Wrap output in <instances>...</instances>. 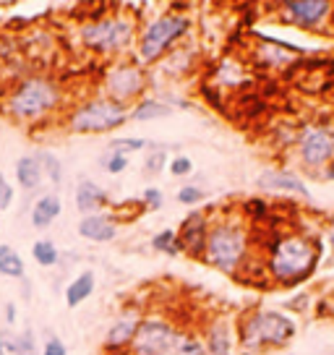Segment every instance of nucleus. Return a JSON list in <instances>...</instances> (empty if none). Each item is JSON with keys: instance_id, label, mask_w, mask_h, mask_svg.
<instances>
[{"instance_id": "f257e3e1", "label": "nucleus", "mask_w": 334, "mask_h": 355, "mask_svg": "<svg viewBox=\"0 0 334 355\" xmlns=\"http://www.w3.org/2000/svg\"><path fill=\"white\" fill-rule=\"evenodd\" d=\"M63 102V92L50 76H29L16 81L6 97L0 110L13 123H39L50 112L58 110Z\"/></svg>"}, {"instance_id": "f03ea898", "label": "nucleus", "mask_w": 334, "mask_h": 355, "mask_svg": "<svg viewBox=\"0 0 334 355\" xmlns=\"http://www.w3.org/2000/svg\"><path fill=\"white\" fill-rule=\"evenodd\" d=\"M322 245L303 235H285L269 245V275L282 285H295L316 269Z\"/></svg>"}, {"instance_id": "7ed1b4c3", "label": "nucleus", "mask_w": 334, "mask_h": 355, "mask_svg": "<svg viewBox=\"0 0 334 355\" xmlns=\"http://www.w3.org/2000/svg\"><path fill=\"white\" fill-rule=\"evenodd\" d=\"M128 355H206L204 343L165 319H141Z\"/></svg>"}, {"instance_id": "20e7f679", "label": "nucleus", "mask_w": 334, "mask_h": 355, "mask_svg": "<svg viewBox=\"0 0 334 355\" xmlns=\"http://www.w3.org/2000/svg\"><path fill=\"white\" fill-rule=\"evenodd\" d=\"M248 233L235 222H214L206 233L204 245V261L214 269H222L227 275H235L238 266L245 264L248 259Z\"/></svg>"}, {"instance_id": "39448f33", "label": "nucleus", "mask_w": 334, "mask_h": 355, "mask_svg": "<svg viewBox=\"0 0 334 355\" xmlns=\"http://www.w3.org/2000/svg\"><path fill=\"white\" fill-rule=\"evenodd\" d=\"M238 332L245 350H267L288 345L295 334V322L279 311H254L240 322Z\"/></svg>"}, {"instance_id": "423d86ee", "label": "nucleus", "mask_w": 334, "mask_h": 355, "mask_svg": "<svg viewBox=\"0 0 334 355\" xmlns=\"http://www.w3.org/2000/svg\"><path fill=\"white\" fill-rule=\"evenodd\" d=\"M191 29L188 16L180 13H162L159 19L149 21L139 34V63L152 66L165 58L167 50H173Z\"/></svg>"}, {"instance_id": "0eeeda50", "label": "nucleus", "mask_w": 334, "mask_h": 355, "mask_svg": "<svg viewBox=\"0 0 334 355\" xmlns=\"http://www.w3.org/2000/svg\"><path fill=\"white\" fill-rule=\"evenodd\" d=\"M136 34V21L131 16H102L100 21H89L81 26V42L100 55H112L125 50Z\"/></svg>"}, {"instance_id": "6e6552de", "label": "nucleus", "mask_w": 334, "mask_h": 355, "mask_svg": "<svg viewBox=\"0 0 334 355\" xmlns=\"http://www.w3.org/2000/svg\"><path fill=\"white\" fill-rule=\"evenodd\" d=\"M125 121H131V110L107 97H97L68 115V128L73 133H110L121 128Z\"/></svg>"}, {"instance_id": "1a4fd4ad", "label": "nucleus", "mask_w": 334, "mask_h": 355, "mask_svg": "<svg viewBox=\"0 0 334 355\" xmlns=\"http://www.w3.org/2000/svg\"><path fill=\"white\" fill-rule=\"evenodd\" d=\"M146 89V71L139 63H118L105 73V97L128 107Z\"/></svg>"}, {"instance_id": "9d476101", "label": "nucleus", "mask_w": 334, "mask_h": 355, "mask_svg": "<svg viewBox=\"0 0 334 355\" xmlns=\"http://www.w3.org/2000/svg\"><path fill=\"white\" fill-rule=\"evenodd\" d=\"M206 233H209V217L204 211H191L188 217L180 222L178 230H175V245H178V251L193 256V259H204Z\"/></svg>"}, {"instance_id": "9b49d317", "label": "nucleus", "mask_w": 334, "mask_h": 355, "mask_svg": "<svg viewBox=\"0 0 334 355\" xmlns=\"http://www.w3.org/2000/svg\"><path fill=\"white\" fill-rule=\"evenodd\" d=\"M301 155L308 165H324L334 157V136L322 125L306 128L301 136Z\"/></svg>"}, {"instance_id": "f8f14e48", "label": "nucleus", "mask_w": 334, "mask_h": 355, "mask_svg": "<svg viewBox=\"0 0 334 355\" xmlns=\"http://www.w3.org/2000/svg\"><path fill=\"white\" fill-rule=\"evenodd\" d=\"M139 316L136 313H123L121 319H115L112 327L107 329L105 334V343H102V350L107 355H118V353H125L131 343H134L136 337V329H139Z\"/></svg>"}, {"instance_id": "ddd939ff", "label": "nucleus", "mask_w": 334, "mask_h": 355, "mask_svg": "<svg viewBox=\"0 0 334 355\" xmlns=\"http://www.w3.org/2000/svg\"><path fill=\"white\" fill-rule=\"evenodd\" d=\"M285 11L290 21H295L298 26H316L329 16L332 6L324 0H303V3L292 0V3H285Z\"/></svg>"}, {"instance_id": "4468645a", "label": "nucleus", "mask_w": 334, "mask_h": 355, "mask_svg": "<svg viewBox=\"0 0 334 355\" xmlns=\"http://www.w3.org/2000/svg\"><path fill=\"white\" fill-rule=\"evenodd\" d=\"M76 230L81 238H87L91 243H107V241H115L118 235V222L110 214H87L81 217Z\"/></svg>"}, {"instance_id": "2eb2a0df", "label": "nucleus", "mask_w": 334, "mask_h": 355, "mask_svg": "<svg viewBox=\"0 0 334 355\" xmlns=\"http://www.w3.org/2000/svg\"><path fill=\"white\" fill-rule=\"evenodd\" d=\"M110 204V196H107V191L100 189L94 180L89 178H84V180H78L76 186V209L87 217V214H100L105 207Z\"/></svg>"}, {"instance_id": "dca6fc26", "label": "nucleus", "mask_w": 334, "mask_h": 355, "mask_svg": "<svg viewBox=\"0 0 334 355\" xmlns=\"http://www.w3.org/2000/svg\"><path fill=\"white\" fill-rule=\"evenodd\" d=\"M60 211H63L60 196H55V193H42L32 207V225L34 227H50L60 217Z\"/></svg>"}, {"instance_id": "f3484780", "label": "nucleus", "mask_w": 334, "mask_h": 355, "mask_svg": "<svg viewBox=\"0 0 334 355\" xmlns=\"http://www.w3.org/2000/svg\"><path fill=\"white\" fill-rule=\"evenodd\" d=\"M258 186L267 191H290V193H301L308 199V189L303 186V180H298L290 173H279V170H269V173H261L258 178Z\"/></svg>"}, {"instance_id": "a211bd4d", "label": "nucleus", "mask_w": 334, "mask_h": 355, "mask_svg": "<svg viewBox=\"0 0 334 355\" xmlns=\"http://www.w3.org/2000/svg\"><path fill=\"white\" fill-rule=\"evenodd\" d=\"M94 285H97V279H94V272H81L71 285L66 288V306L68 309H76L81 306L84 300L89 298L91 293H94Z\"/></svg>"}, {"instance_id": "6ab92c4d", "label": "nucleus", "mask_w": 334, "mask_h": 355, "mask_svg": "<svg viewBox=\"0 0 334 355\" xmlns=\"http://www.w3.org/2000/svg\"><path fill=\"white\" fill-rule=\"evenodd\" d=\"M16 180H19V186L24 191H34L39 189V183H42V167H39V159L37 157H21L19 162H16Z\"/></svg>"}, {"instance_id": "aec40b11", "label": "nucleus", "mask_w": 334, "mask_h": 355, "mask_svg": "<svg viewBox=\"0 0 334 355\" xmlns=\"http://www.w3.org/2000/svg\"><path fill=\"white\" fill-rule=\"evenodd\" d=\"M204 350H206V355H230V329H227V324L217 322L209 327Z\"/></svg>"}, {"instance_id": "412c9836", "label": "nucleus", "mask_w": 334, "mask_h": 355, "mask_svg": "<svg viewBox=\"0 0 334 355\" xmlns=\"http://www.w3.org/2000/svg\"><path fill=\"white\" fill-rule=\"evenodd\" d=\"M173 107L162 100H155V97H146L131 110V121H157V118H170Z\"/></svg>"}, {"instance_id": "4be33fe9", "label": "nucleus", "mask_w": 334, "mask_h": 355, "mask_svg": "<svg viewBox=\"0 0 334 355\" xmlns=\"http://www.w3.org/2000/svg\"><path fill=\"white\" fill-rule=\"evenodd\" d=\"M0 275L3 277H24L26 275L21 254H16L8 243H0Z\"/></svg>"}, {"instance_id": "5701e85b", "label": "nucleus", "mask_w": 334, "mask_h": 355, "mask_svg": "<svg viewBox=\"0 0 334 355\" xmlns=\"http://www.w3.org/2000/svg\"><path fill=\"white\" fill-rule=\"evenodd\" d=\"M32 256L34 261L39 266H55L58 264V245L50 241V238H42V241H37L32 245Z\"/></svg>"}, {"instance_id": "b1692460", "label": "nucleus", "mask_w": 334, "mask_h": 355, "mask_svg": "<svg viewBox=\"0 0 334 355\" xmlns=\"http://www.w3.org/2000/svg\"><path fill=\"white\" fill-rule=\"evenodd\" d=\"M37 159H39V167H42V175L50 178L53 186H60L63 183V165H60V159L53 152H39Z\"/></svg>"}, {"instance_id": "393cba45", "label": "nucleus", "mask_w": 334, "mask_h": 355, "mask_svg": "<svg viewBox=\"0 0 334 355\" xmlns=\"http://www.w3.org/2000/svg\"><path fill=\"white\" fill-rule=\"evenodd\" d=\"M152 248L155 251H162V254H170L175 256L178 254V245H175V230H162V233H157L155 238H152Z\"/></svg>"}, {"instance_id": "a878e982", "label": "nucleus", "mask_w": 334, "mask_h": 355, "mask_svg": "<svg viewBox=\"0 0 334 355\" xmlns=\"http://www.w3.org/2000/svg\"><path fill=\"white\" fill-rule=\"evenodd\" d=\"M165 165H167V149L155 146L144 159V173L146 175H157V173H162V167Z\"/></svg>"}, {"instance_id": "bb28decb", "label": "nucleus", "mask_w": 334, "mask_h": 355, "mask_svg": "<svg viewBox=\"0 0 334 355\" xmlns=\"http://www.w3.org/2000/svg\"><path fill=\"white\" fill-rule=\"evenodd\" d=\"M146 146L144 139H115L110 141V155H131V152H141Z\"/></svg>"}, {"instance_id": "cd10ccee", "label": "nucleus", "mask_w": 334, "mask_h": 355, "mask_svg": "<svg viewBox=\"0 0 334 355\" xmlns=\"http://www.w3.org/2000/svg\"><path fill=\"white\" fill-rule=\"evenodd\" d=\"M0 355H21V345H19V337L8 329L0 332Z\"/></svg>"}, {"instance_id": "c85d7f7f", "label": "nucleus", "mask_w": 334, "mask_h": 355, "mask_svg": "<svg viewBox=\"0 0 334 355\" xmlns=\"http://www.w3.org/2000/svg\"><path fill=\"white\" fill-rule=\"evenodd\" d=\"M102 167H105L110 175H118V173H123V170H128V157L110 155V152H107V157H102Z\"/></svg>"}, {"instance_id": "c756f323", "label": "nucleus", "mask_w": 334, "mask_h": 355, "mask_svg": "<svg viewBox=\"0 0 334 355\" xmlns=\"http://www.w3.org/2000/svg\"><path fill=\"white\" fill-rule=\"evenodd\" d=\"M193 173V162H191L188 157H173L170 159V175H175V178H183V175H191Z\"/></svg>"}, {"instance_id": "7c9ffc66", "label": "nucleus", "mask_w": 334, "mask_h": 355, "mask_svg": "<svg viewBox=\"0 0 334 355\" xmlns=\"http://www.w3.org/2000/svg\"><path fill=\"white\" fill-rule=\"evenodd\" d=\"M178 201L180 204H199V201H204V191L196 189V186H183V189L178 191Z\"/></svg>"}, {"instance_id": "2f4dec72", "label": "nucleus", "mask_w": 334, "mask_h": 355, "mask_svg": "<svg viewBox=\"0 0 334 355\" xmlns=\"http://www.w3.org/2000/svg\"><path fill=\"white\" fill-rule=\"evenodd\" d=\"M11 201H13V186L6 180V175L0 173V211L8 209V207H11Z\"/></svg>"}, {"instance_id": "473e14b6", "label": "nucleus", "mask_w": 334, "mask_h": 355, "mask_svg": "<svg viewBox=\"0 0 334 355\" xmlns=\"http://www.w3.org/2000/svg\"><path fill=\"white\" fill-rule=\"evenodd\" d=\"M141 201H144L146 209H159L165 199H162V191H159V189H146L144 196H141Z\"/></svg>"}, {"instance_id": "72a5a7b5", "label": "nucleus", "mask_w": 334, "mask_h": 355, "mask_svg": "<svg viewBox=\"0 0 334 355\" xmlns=\"http://www.w3.org/2000/svg\"><path fill=\"white\" fill-rule=\"evenodd\" d=\"M42 355H68V347L63 345V340H58V337H50L42 347Z\"/></svg>"}, {"instance_id": "f704fd0d", "label": "nucleus", "mask_w": 334, "mask_h": 355, "mask_svg": "<svg viewBox=\"0 0 334 355\" xmlns=\"http://www.w3.org/2000/svg\"><path fill=\"white\" fill-rule=\"evenodd\" d=\"M19 345H21V355H37V345H34L32 329H26V332L19 337Z\"/></svg>"}, {"instance_id": "c9c22d12", "label": "nucleus", "mask_w": 334, "mask_h": 355, "mask_svg": "<svg viewBox=\"0 0 334 355\" xmlns=\"http://www.w3.org/2000/svg\"><path fill=\"white\" fill-rule=\"evenodd\" d=\"M245 211H248L254 220H261V217L267 214V204L258 199H251V201H245Z\"/></svg>"}, {"instance_id": "e433bc0d", "label": "nucleus", "mask_w": 334, "mask_h": 355, "mask_svg": "<svg viewBox=\"0 0 334 355\" xmlns=\"http://www.w3.org/2000/svg\"><path fill=\"white\" fill-rule=\"evenodd\" d=\"M6 322L8 324L16 322V306L13 303H6Z\"/></svg>"}, {"instance_id": "4c0bfd02", "label": "nucleus", "mask_w": 334, "mask_h": 355, "mask_svg": "<svg viewBox=\"0 0 334 355\" xmlns=\"http://www.w3.org/2000/svg\"><path fill=\"white\" fill-rule=\"evenodd\" d=\"M329 178H332V180H334V159H332V162H329Z\"/></svg>"}, {"instance_id": "58836bf2", "label": "nucleus", "mask_w": 334, "mask_h": 355, "mask_svg": "<svg viewBox=\"0 0 334 355\" xmlns=\"http://www.w3.org/2000/svg\"><path fill=\"white\" fill-rule=\"evenodd\" d=\"M332 245H334V235H332Z\"/></svg>"}]
</instances>
